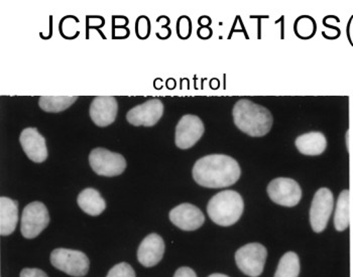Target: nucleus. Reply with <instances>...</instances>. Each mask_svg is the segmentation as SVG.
Returning <instances> with one entry per match:
<instances>
[{
	"label": "nucleus",
	"instance_id": "nucleus-1",
	"mask_svg": "<svg viewBox=\"0 0 353 277\" xmlns=\"http://www.w3.org/2000/svg\"><path fill=\"white\" fill-rule=\"evenodd\" d=\"M192 174L201 187L220 189L234 185L241 178V170L231 156L211 154L196 161Z\"/></svg>",
	"mask_w": 353,
	"mask_h": 277
},
{
	"label": "nucleus",
	"instance_id": "nucleus-2",
	"mask_svg": "<svg viewBox=\"0 0 353 277\" xmlns=\"http://www.w3.org/2000/svg\"><path fill=\"white\" fill-rule=\"evenodd\" d=\"M233 121L241 132L252 137H263L271 132L272 113L269 109L248 99H241L232 110Z\"/></svg>",
	"mask_w": 353,
	"mask_h": 277
},
{
	"label": "nucleus",
	"instance_id": "nucleus-3",
	"mask_svg": "<svg viewBox=\"0 0 353 277\" xmlns=\"http://www.w3.org/2000/svg\"><path fill=\"white\" fill-rule=\"evenodd\" d=\"M243 209L245 203L243 197L237 192L226 189L209 201L207 213L215 224L228 227L241 219Z\"/></svg>",
	"mask_w": 353,
	"mask_h": 277
},
{
	"label": "nucleus",
	"instance_id": "nucleus-4",
	"mask_svg": "<svg viewBox=\"0 0 353 277\" xmlns=\"http://www.w3.org/2000/svg\"><path fill=\"white\" fill-rule=\"evenodd\" d=\"M51 263L68 276L83 277L89 270V259L81 251L58 248L51 253Z\"/></svg>",
	"mask_w": 353,
	"mask_h": 277
},
{
	"label": "nucleus",
	"instance_id": "nucleus-5",
	"mask_svg": "<svg viewBox=\"0 0 353 277\" xmlns=\"http://www.w3.org/2000/svg\"><path fill=\"white\" fill-rule=\"evenodd\" d=\"M267 256L268 251L265 246L259 243H250L236 251L235 263L245 276L259 277L263 274Z\"/></svg>",
	"mask_w": 353,
	"mask_h": 277
},
{
	"label": "nucleus",
	"instance_id": "nucleus-6",
	"mask_svg": "<svg viewBox=\"0 0 353 277\" xmlns=\"http://www.w3.org/2000/svg\"><path fill=\"white\" fill-rule=\"evenodd\" d=\"M89 163L96 174L103 176H117L126 169V161L121 154L105 148H94L89 154Z\"/></svg>",
	"mask_w": 353,
	"mask_h": 277
},
{
	"label": "nucleus",
	"instance_id": "nucleus-7",
	"mask_svg": "<svg viewBox=\"0 0 353 277\" xmlns=\"http://www.w3.org/2000/svg\"><path fill=\"white\" fill-rule=\"evenodd\" d=\"M50 223L49 212L41 202H32L23 209L21 216V234L27 239H34L47 228Z\"/></svg>",
	"mask_w": 353,
	"mask_h": 277
},
{
	"label": "nucleus",
	"instance_id": "nucleus-8",
	"mask_svg": "<svg viewBox=\"0 0 353 277\" xmlns=\"http://www.w3.org/2000/svg\"><path fill=\"white\" fill-rule=\"evenodd\" d=\"M334 206L332 192L321 187L316 192L310 209V223L314 232L321 233L326 229Z\"/></svg>",
	"mask_w": 353,
	"mask_h": 277
},
{
	"label": "nucleus",
	"instance_id": "nucleus-9",
	"mask_svg": "<svg viewBox=\"0 0 353 277\" xmlns=\"http://www.w3.org/2000/svg\"><path fill=\"white\" fill-rule=\"evenodd\" d=\"M267 191L272 202L280 206H297L302 198V189L293 178H274L268 185Z\"/></svg>",
	"mask_w": 353,
	"mask_h": 277
},
{
	"label": "nucleus",
	"instance_id": "nucleus-10",
	"mask_svg": "<svg viewBox=\"0 0 353 277\" xmlns=\"http://www.w3.org/2000/svg\"><path fill=\"white\" fill-rule=\"evenodd\" d=\"M203 122L196 115H184L176 124L175 143L181 150H189L203 136Z\"/></svg>",
	"mask_w": 353,
	"mask_h": 277
},
{
	"label": "nucleus",
	"instance_id": "nucleus-11",
	"mask_svg": "<svg viewBox=\"0 0 353 277\" xmlns=\"http://www.w3.org/2000/svg\"><path fill=\"white\" fill-rule=\"evenodd\" d=\"M163 114V102L159 99H152L130 109L126 114V119L132 125L150 127L160 121Z\"/></svg>",
	"mask_w": 353,
	"mask_h": 277
},
{
	"label": "nucleus",
	"instance_id": "nucleus-12",
	"mask_svg": "<svg viewBox=\"0 0 353 277\" xmlns=\"http://www.w3.org/2000/svg\"><path fill=\"white\" fill-rule=\"evenodd\" d=\"M172 223L183 231H195L205 222V216L198 207L192 204H181L169 214Z\"/></svg>",
	"mask_w": 353,
	"mask_h": 277
},
{
	"label": "nucleus",
	"instance_id": "nucleus-13",
	"mask_svg": "<svg viewBox=\"0 0 353 277\" xmlns=\"http://www.w3.org/2000/svg\"><path fill=\"white\" fill-rule=\"evenodd\" d=\"M119 112L117 98L112 96H98L90 105V117L96 125L106 127L114 123Z\"/></svg>",
	"mask_w": 353,
	"mask_h": 277
},
{
	"label": "nucleus",
	"instance_id": "nucleus-14",
	"mask_svg": "<svg viewBox=\"0 0 353 277\" xmlns=\"http://www.w3.org/2000/svg\"><path fill=\"white\" fill-rule=\"evenodd\" d=\"M19 143L28 158L34 163H41L48 158L46 139L34 127L23 130L19 136Z\"/></svg>",
	"mask_w": 353,
	"mask_h": 277
},
{
	"label": "nucleus",
	"instance_id": "nucleus-15",
	"mask_svg": "<svg viewBox=\"0 0 353 277\" xmlns=\"http://www.w3.org/2000/svg\"><path fill=\"white\" fill-rule=\"evenodd\" d=\"M165 253V242L160 235L150 234L145 238L137 250V259L141 265L152 267L162 260Z\"/></svg>",
	"mask_w": 353,
	"mask_h": 277
},
{
	"label": "nucleus",
	"instance_id": "nucleus-16",
	"mask_svg": "<svg viewBox=\"0 0 353 277\" xmlns=\"http://www.w3.org/2000/svg\"><path fill=\"white\" fill-rule=\"evenodd\" d=\"M19 221V203L8 197L0 198V234L8 236L14 232Z\"/></svg>",
	"mask_w": 353,
	"mask_h": 277
},
{
	"label": "nucleus",
	"instance_id": "nucleus-17",
	"mask_svg": "<svg viewBox=\"0 0 353 277\" xmlns=\"http://www.w3.org/2000/svg\"><path fill=\"white\" fill-rule=\"evenodd\" d=\"M295 145L297 150L304 156H320L326 150L327 139L322 132H308L298 136Z\"/></svg>",
	"mask_w": 353,
	"mask_h": 277
},
{
	"label": "nucleus",
	"instance_id": "nucleus-18",
	"mask_svg": "<svg viewBox=\"0 0 353 277\" xmlns=\"http://www.w3.org/2000/svg\"><path fill=\"white\" fill-rule=\"evenodd\" d=\"M77 203L84 213L90 216H99L106 209V203L99 192L92 187L83 189L78 195Z\"/></svg>",
	"mask_w": 353,
	"mask_h": 277
},
{
	"label": "nucleus",
	"instance_id": "nucleus-19",
	"mask_svg": "<svg viewBox=\"0 0 353 277\" xmlns=\"http://www.w3.org/2000/svg\"><path fill=\"white\" fill-rule=\"evenodd\" d=\"M77 99V96H41L39 105L46 112L59 113L73 105Z\"/></svg>",
	"mask_w": 353,
	"mask_h": 277
},
{
	"label": "nucleus",
	"instance_id": "nucleus-20",
	"mask_svg": "<svg viewBox=\"0 0 353 277\" xmlns=\"http://www.w3.org/2000/svg\"><path fill=\"white\" fill-rule=\"evenodd\" d=\"M350 191L344 189L340 193L339 200H337L336 210H335L334 215L335 229L339 232L346 230L350 226Z\"/></svg>",
	"mask_w": 353,
	"mask_h": 277
},
{
	"label": "nucleus",
	"instance_id": "nucleus-21",
	"mask_svg": "<svg viewBox=\"0 0 353 277\" xmlns=\"http://www.w3.org/2000/svg\"><path fill=\"white\" fill-rule=\"evenodd\" d=\"M299 274V256L295 252H287L281 258L274 277H298Z\"/></svg>",
	"mask_w": 353,
	"mask_h": 277
},
{
	"label": "nucleus",
	"instance_id": "nucleus-22",
	"mask_svg": "<svg viewBox=\"0 0 353 277\" xmlns=\"http://www.w3.org/2000/svg\"><path fill=\"white\" fill-rule=\"evenodd\" d=\"M294 30H295L296 36L302 40H309L315 36L317 32V25H316L315 19L309 15H302L298 17L297 21L294 25Z\"/></svg>",
	"mask_w": 353,
	"mask_h": 277
},
{
	"label": "nucleus",
	"instance_id": "nucleus-23",
	"mask_svg": "<svg viewBox=\"0 0 353 277\" xmlns=\"http://www.w3.org/2000/svg\"><path fill=\"white\" fill-rule=\"evenodd\" d=\"M192 30H193V25H192L190 17L187 15L179 17L178 21H176V34H178L179 39L181 40L190 39Z\"/></svg>",
	"mask_w": 353,
	"mask_h": 277
},
{
	"label": "nucleus",
	"instance_id": "nucleus-24",
	"mask_svg": "<svg viewBox=\"0 0 353 277\" xmlns=\"http://www.w3.org/2000/svg\"><path fill=\"white\" fill-rule=\"evenodd\" d=\"M137 37L139 40H147L150 38L152 32V23L145 15L137 17L136 21Z\"/></svg>",
	"mask_w": 353,
	"mask_h": 277
},
{
	"label": "nucleus",
	"instance_id": "nucleus-25",
	"mask_svg": "<svg viewBox=\"0 0 353 277\" xmlns=\"http://www.w3.org/2000/svg\"><path fill=\"white\" fill-rule=\"evenodd\" d=\"M106 277H137L134 268L126 263H121L113 266L109 270Z\"/></svg>",
	"mask_w": 353,
	"mask_h": 277
},
{
	"label": "nucleus",
	"instance_id": "nucleus-26",
	"mask_svg": "<svg viewBox=\"0 0 353 277\" xmlns=\"http://www.w3.org/2000/svg\"><path fill=\"white\" fill-rule=\"evenodd\" d=\"M105 25V19L100 15H88L86 17V39H89V32L92 28L99 30Z\"/></svg>",
	"mask_w": 353,
	"mask_h": 277
},
{
	"label": "nucleus",
	"instance_id": "nucleus-27",
	"mask_svg": "<svg viewBox=\"0 0 353 277\" xmlns=\"http://www.w3.org/2000/svg\"><path fill=\"white\" fill-rule=\"evenodd\" d=\"M19 277H49L45 271L39 268H25L21 270Z\"/></svg>",
	"mask_w": 353,
	"mask_h": 277
},
{
	"label": "nucleus",
	"instance_id": "nucleus-28",
	"mask_svg": "<svg viewBox=\"0 0 353 277\" xmlns=\"http://www.w3.org/2000/svg\"><path fill=\"white\" fill-rule=\"evenodd\" d=\"M130 36V30L128 28H112L113 40H123Z\"/></svg>",
	"mask_w": 353,
	"mask_h": 277
},
{
	"label": "nucleus",
	"instance_id": "nucleus-29",
	"mask_svg": "<svg viewBox=\"0 0 353 277\" xmlns=\"http://www.w3.org/2000/svg\"><path fill=\"white\" fill-rule=\"evenodd\" d=\"M112 23V28H128L130 21H128V17H124V15H113Z\"/></svg>",
	"mask_w": 353,
	"mask_h": 277
},
{
	"label": "nucleus",
	"instance_id": "nucleus-30",
	"mask_svg": "<svg viewBox=\"0 0 353 277\" xmlns=\"http://www.w3.org/2000/svg\"><path fill=\"white\" fill-rule=\"evenodd\" d=\"M174 277H197L195 271L190 267H181L175 272Z\"/></svg>",
	"mask_w": 353,
	"mask_h": 277
},
{
	"label": "nucleus",
	"instance_id": "nucleus-31",
	"mask_svg": "<svg viewBox=\"0 0 353 277\" xmlns=\"http://www.w3.org/2000/svg\"><path fill=\"white\" fill-rule=\"evenodd\" d=\"M213 32L211 28H199L197 30V36L202 40H208L212 37Z\"/></svg>",
	"mask_w": 353,
	"mask_h": 277
},
{
	"label": "nucleus",
	"instance_id": "nucleus-32",
	"mask_svg": "<svg viewBox=\"0 0 353 277\" xmlns=\"http://www.w3.org/2000/svg\"><path fill=\"white\" fill-rule=\"evenodd\" d=\"M198 23H199L200 28H210L212 19L207 15H203V17H199Z\"/></svg>",
	"mask_w": 353,
	"mask_h": 277
},
{
	"label": "nucleus",
	"instance_id": "nucleus-33",
	"mask_svg": "<svg viewBox=\"0 0 353 277\" xmlns=\"http://www.w3.org/2000/svg\"><path fill=\"white\" fill-rule=\"evenodd\" d=\"M352 19H353V15L352 17V19H350V23H348V25H347V38H348V41H350V43H352V45H353V43H352V39H350V23H352Z\"/></svg>",
	"mask_w": 353,
	"mask_h": 277
},
{
	"label": "nucleus",
	"instance_id": "nucleus-34",
	"mask_svg": "<svg viewBox=\"0 0 353 277\" xmlns=\"http://www.w3.org/2000/svg\"><path fill=\"white\" fill-rule=\"evenodd\" d=\"M208 277H230V276H224V274H211V276H209Z\"/></svg>",
	"mask_w": 353,
	"mask_h": 277
}]
</instances>
